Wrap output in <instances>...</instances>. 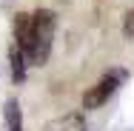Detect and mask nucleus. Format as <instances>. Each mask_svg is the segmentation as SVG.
Instances as JSON below:
<instances>
[{
    "label": "nucleus",
    "instance_id": "nucleus-5",
    "mask_svg": "<svg viewBox=\"0 0 134 131\" xmlns=\"http://www.w3.org/2000/svg\"><path fill=\"white\" fill-rule=\"evenodd\" d=\"M3 114H6V128L9 131H23V114H20L17 100H6Z\"/></svg>",
    "mask_w": 134,
    "mask_h": 131
},
{
    "label": "nucleus",
    "instance_id": "nucleus-3",
    "mask_svg": "<svg viewBox=\"0 0 134 131\" xmlns=\"http://www.w3.org/2000/svg\"><path fill=\"white\" fill-rule=\"evenodd\" d=\"M14 37H17V49L29 57L31 52V37H34V29H31V14H17L14 17Z\"/></svg>",
    "mask_w": 134,
    "mask_h": 131
},
{
    "label": "nucleus",
    "instance_id": "nucleus-4",
    "mask_svg": "<svg viewBox=\"0 0 134 131\" xmlns=\"http://www.w3.org/2000/svg\"><path fill=\"white\" fill-rule=\"evenodd\" d=\"M46 131H86V126H83L80 114H66V117L52 120V123L46 126Z\"/></svg>",
    "mask_w": 134,
    "mask_h": 131
},
{
    "label": "nucleus",
    "instance_id": "nucleus-6",
    "mask_svg": "<svg viewBox=\"0 0 134 131\" xmlns=\"http://www.w3.org/2000/svg\"><path fill=\"white\" fill-rule=\"evenodd\" d=\"M12 77H14V83L26 80V54L20 52L17 46L12 49Z\"/></svg>",
    "mask_w": 134,
    "mask_h": 131
},
{
    "label": "nucleus",
    "instance_id": "nucleus-7",
    "mask_svg": "<svg viewBox=\"0 0 134 131\" xmlns=\"http://www.w3.org/2000/svg\"><path fill=\"white\" fill-rule=\"evenodd\" d=\"M123 31H126V37H134V9L126 14V23H123Z\"/></svg>",
    "mask_w": 134,
    "mask_h": 131
},
{
    "label": "nucleus",
    "instance_id": "nucleus-1",
    "mask_svg": "<svg viewBox=\"0 0 134 131\" xmlns=\"http://www.w3.org/2000/svg\"><path fill=\"white\" fill-rule=\"evenodd\" d=\"M31 29H34V37H31V52L26 60L43 66L52 54V40H54V14L49 9H40L31 14Z\"/></svg>",
    "mask_w": 134,
    "mask_h": 131
},
{
    "label": "nucleus",
    "instance_id": "nucleus-2",
    "mask_svg": "<svg viewBox=\"0 0 134 131\" xmlns=\"http://www.w3.org/2000/svg\"><path fill=\"white\" fill-rule=\"evenodd\" d=\"M117 83H120V74H106L97 86H91V88L83 94V108H88V111H91V108H100V105L117 91Z\"/></svg>",
    "mask_w": 134,
    "mask_h": 131
}]
</instances>
